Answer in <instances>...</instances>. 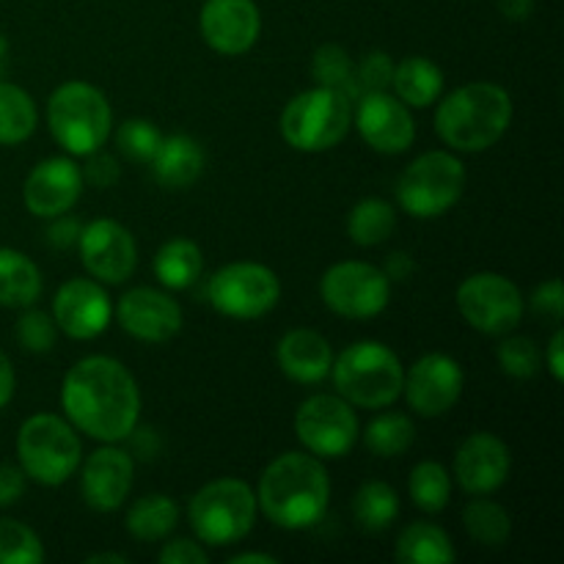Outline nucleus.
Instances as JSON below:
<instances>
[{
    "instance_id": "obj_1",
    "label": "nucleus",
    "mask_w": 564,
    "mask_h": 564,
    "mask_svg": "<svg viewBox=\"0 0 564 564\" xmlns=\"http://www.w3.org/2000/svg\"><path fill=\"white\" fill-rule=\"evenodd\" d=\"M61 405L75 430L102 444L130 438L141 416V391L121 361L88 356L66 372Z\"/></svg>"
},
{
    "instance_id": "obj_2",
    "label": "nucleus",
    "mask_w": 564,
    "mask_h": 564,
    "mask_svg": "<svg viewBox=\"0 0 564 564\" xmlns=\"http://www.w3.org/2000/svg\"><path fill=\"white\" fill-rule=\"evenodd\" d=\"M330 479L312 452H286L262 471L257 507L270 523L286 532L317 527L328 512Z\"/></svg>"
},
{
    "instance_id": "obj_3",
    "label": "nucleus",
    "mask_w": 564,
    "mask_h": 564,
    "mask_svg": "<svg viewBox=\"0 0 564 564\" xmlns=\"http://www.w3.org/2000/svg\"><path fill=\"white\" fill-rule=\"evenodd\" d=\"M510 121V94L488 80L455 88L435 110V132L455 152H485L501 141Z\"/></svg>"
},
{
    "instance_id": "obj_4",
    "label": "nucleus",
    "mask_w": 564,
    "mask_h": 564,
    "mask_svg": "<svg viewBox=\"0 0 564 564\" xmlns=\"http://www.w3.org/2000/svg\"><path fill=\"white\" fill-rule=\"evenodd\" d=\"M330 375L339 397H345L352 408L369 411H380L397 402L405 380V369L397 352L372 339L356 341L341 350L330 364Z\"/></svg>"
},
{
    "instance_id": "obj_5",
    "label": "nucleus",
    "mask_w": 564,
    "mask_h": 564,
    "mask_svg": "<svg viewBox=\"0 0 564 564\" xmlns=\"http://www.w3.org/2000/svg\"><path fill=\"white\" fill-rule=\"evenodd\" d=\"M47 124L58 147L75 158L102 149L113 127L108 97L86 80H69L47 99Z\"/></svg>"
},
{
    "instance_id": "obj_6",
    "label": "nucleus",
    "mask_w": 564,
    "mask_h": 564,
    "mask_svg": "<svg viewBox=\"0 0 564 564\" xmlns=\"http://www.w3.org/2000/svg\"><path fill=\"white\" fill-rule=\"evenodd\" d=\"M352 127L350 99L334 88H308L295 94L281 113V135L297 152H328L339 147Z\"/></svg>"
},
{
    "instance_id": "obj_7",
    "label": "nucleus",
    "mask_w": 564,
    "mask_h": 564,
    "mask_svg": "<svg viewBox=\"0 0 564 564\" xmlns=\"http://www.w3.org/2000/svg\"><path fill=\"white\" fill-rule=\"evenodd\" d=\"M17 457L25 477L47 488H58L80 468L83 444L69 422L55 413H36L20 427Z\"/></svg>"
},
{
    "instance_id": "obj_8",
    "label": "nucleus",
    "mask_w": 564,
    "mask_h": 564,
    "mask_svg": "<svg viewBox=\"0 0 564 564\" xmlns=\"http://www.w3.org/2000/svg\"><path fill=\"white\" fill-rule=\"evenodd\" d=\"M196 538L207 545L240 543L257 521V494L242 479L224 477L204 485L187 507Z\"/></svg>"
},
{
    "instance_id": "obj_9",
    "label": "nucleus",
    "mask_w": 564,
    "mask_h": 564,
    "mask_svg": "<svg viewBox=\"0 0 564 564\" xmlns=\"http://www.w3.org/2000/svg\"><path fill=\"white\" fill-rule=\"evenodd\" d=\"M466 191V165L452 152H424L402 171L397 202L413 218H438L460 202Z\"/></svg>"
},
{
    "instance_id": "obj_10",
    "label": "nucleus",
    "mask_w": 564,
    "mask_h": 564,
    "mask_svg": "<svg viewBox=\"0 0 564 564\" xmlns=\"http://www.w3.org/2000/svg\"><path fill=\"white\" fill-rule=\"evenodd\" d=\"M207 295L224 317L257 319L279 306L281 281L268 264L231 262L209 279Z\"/></svg>"
},
{
    "instance_id": "obj_11",
    "label": "nucleus",
    "mask_w": 564,
    "mask_h": 564,
    "mask_svg": "<svg viewBox=\"0 0 564 564\" xmlns=\"http://www.w3.org/2000/svg\"><path fill=\"white\" fill-rule=\"evenodd\" d=\"M358 416L339 394H314L295 413V435L314 457L336 460L356 446Z\"/></svg>"
},
{
    "instance_id": "obj_12",
    "label": "nucleus",
    "mask_w": 564,
    "mask_h": 564,
    "mask_svg": "<svg viewBox=\"0 0 564 564\" xmlns=\"http://www.w3.org/2000/svg\"><path fill=\"white\" fill-rule=\"evenodd\" d=\"M457 308L479 334L505 336L521 323L523 295L507 275L474 273L457 286Z\"/></svg>"
},
{
    "instance_id": "obj_13",
    "label": "nucleus",
    "mask_w": 564,
    "mask_h": 564,
    "mask_svg": "<svg viewBox=\"0 0 564 564\" xmlns=\"http://www.w3.org/2000/svg\"><path fill=\"white\" fill-rule=\"evenodd\" d=\"M325 306L347 319H369L386 312L391 301V281L375 264L339 262L319 281Z\"/></svg>"
},
{
    "instance_id": "obj_14",
    "label": "nucleus",
    "mask_w": 564,
    "mask_h": 564,
    "mask_svg": "<svg viewBox=\"0 0 564 564\" xmlns=\"http://www.w3.org/2000/svg\"><path fill=\"white\" fill-rule=\"evenodd\" d=\"M80 259L83 268L99 281V284H124L138 264V248L130 229L119 220H91L80 231Z\"/></svg>"
},
{
    "instance_id": "obj_15",
    "label": "nucleus",
    "mask_w": 564,
    "mask_h": 564,
    "mask_svg": "<svg viewBox=\"0 0 564 564\" xmlns=\"http://www.w3.org/2000/svg\"><path fill=\"white\" fill-rule=\"evenodd\" d=\"M463 369L455 358L444 352H427L411 367L402 380L405 400L419 416H444L457 405L463 394Z\"/></svg>"
},
{
    "instance_id": "obj_16",
    "label": "nucleus",
    "mask_w": 564,
    "mask_h": 564,
    "mask_svg": "<svg viewBox=\"0 0 564 564\" xmlns=\"http://www.w3.org/2000/svg\"><path fill=\"white\" fill-rule=\"evenodd\" d=\"M352 124L358 127L364 141L380 154H402L411 149L416 138V121L411 108L391 97L389 91H367L358 99Z\"/></svg>"
},
{
    "instance_id": "obj_17",
    "label": "nucleus",
    "mask_w": 564,
    "mask_h": 564,
    "mask_svg": "<svg viewBox=\"0 0 564 564\" xmlns=\"http://www.w3.org/2000/svg\"><path fill=\"white\" fill-rule=\"evenodd\" d=\"M113 317V303L99 281L69 279L53 297V319L69 339H97Z\"/></svg>"
},
{
    "instance_id": "obj_18",
    "label": "nucleus",
    "mask_w": 564,
    "mask_h": 564,
    "mask_svg": "<svg viewBox=\"0 0 564 564\" xmlns=\"http://www.w3.org/2000/svg\"><path fill=\"white\" fill-rule=\"evenodd\" d=\"M116 317L124 334L132 339L160 345L180 334L182 308L169 292L152 290V286H135L127 290L116 303Z\"/></svg>"
},
{
    "instance_id": "obj_19",
    "label": "nucleus",
    "mask_w": 564,
    "mask_h": 564,
    "mask_svg": "<svg viewBox=\"0 0 564 564\" xmlns=\"http://www.w3.org/2000/svg\"><path fill=\"white\" fill-rule=\"evenodd\" d=\"M202 36L215 53L242 55L262 33V14L253 0H207L198 17Z\"/></svg>"
},
{
    "instance_id": "obj_20",
    "label": "nucleus",
    "mask_w": 564,
    "mask_h": 564,
    "mask_svg": "<svg viewBox=\"0 0 564 564\" xmlns=\"http://www.w3.org/2000/svg\"><path fill=\"white\" fill-rule=\"evenodd\" d=\"M510 449L494 433H471L455 455L457 485L471 496L496 494L510 477Z\"/></svg>"
},
{
    "instance_id": "obj_21",
    "label": "nucleus",
    "mask_w": 564,
    "mask_h": 564,
    "mask_svg": "<svg viewBox=\"0 0 564 564\" xmlns=\"http://www.w3.org/2000/svg\"><path fill=\"white\" fill-rule=\"evenodd\" d=\"M83 193V174L69 158H47L28 174L22 198L36 218H55L69 213Z\"/></svg>"
},
{
    "instance_id": "obj_22",
    "label": "nucleus",
    "mask_w": 564,
    "mask_h": 564,
    "mask_svg": "<svg viewBox=\"0 0 564 564\" xmlns=\"http://www.w3.org/2000/svg\"><path fill=\"white\" fill-rule=\"evenodd\" d=\"M132 477H135V463H132L130 452L102 446V449L91 452L83 463V499L97 512L119 510L127 496H130Z\"/></svg>"
},
{
    "instance_id": "obj_23",
    "label": "nucleus",
    "mask_w": 564,
    "mask_h": 564,
    "mask_svg": "<svg viewBox=\"0 0 564 564\" xmlns=\"http://www.w3.org/2000/svg\"><path fill=\"white\" fill-rule=\"evenodd\" d=\"M275 358H279V367L286 378L306 386L328 378L330 364H334L328 339L308 328L290 330L275 347Z\"/></svg>"
},
{
    "instance_id": "obj_24",
    "label": "nucleus",
    "mask_w": 564,
    "mask_h": 564,
    "mask_svg": "<svg viewBox=\"0 0 564 564\" xmlns=\"http://www.w3.org/2000/svg\"><path fill=\"white\" fill-rule=\"evenodd\" d=\"M204 149L196 138L191 135H169L160 141L158 152L152 158L154 180L169 191H182V187L193 185L202 176Z\"/></svg>"
},
{
    "instance_id": "obj_25",
    "label": "nucleus",
    "mask_w": 564,
    "mask_h": 564,
    "mask_svg": "<svg viewBox=\"0 0 564 564\" xmlns=\"http://www.w3.org/2000/svg\"><path fill=\"white\" fill-rule=\"evenodd\" d=\"M391 88L408 108H430L444 91V72L424 55H408L394 66Z\"/></svg>"
},
{
    "instance_id": "obj_26",
    "label": "nucleus",
    "mask_w": 564,
    "mask_h": 564,
    "mask_svg": "<svg viewBox=\"0 0 564 564\" xmlns=\"http://www.w3.org/2000/svg\"><path fill=\"white\" fill-rule=\"evenodd\" d=\"M42 295V273L36 262L14 248H0V306L28 308Z\"/></svg>"
},
{
    "instance_id": "obj_27",
    "label": "nucleus",
    "mask_w": 564,
    "mask_h": 564,
    "mask_svg": "<svg viewBox=\"0 0 564 564\" xmlns=\"http://www.w3.org/2000/svg\"><path fill=\"white\" fill-rule=\"evenodd\" d=\"M204 270V253L187 237H176L160 246L158 257H154V275L165 290H187L198 281Z\"/></svg>"
},
{
    "instance_id": "obj_28",
    "label": "nucleus",
    "mask_w": 564,
    "mask_h": 564,
    "mask_svg": "<svg viewBox=\"0 0 564 564\" xmlns=\"http://www.w3.org/2000/svg\"><path fill=\"white\" fill-rule=\"evenodd\" d=\"M455 556L449 534L430 521L411 523L397 540V562L402 564H449Z\"/></svg>"
},
{
    "instance_id": "obj_29",
    "label": "nucleus",
    "mask_w": 564,
    "mask_h": 564,
    "mask_svg": "<svg viewBox=\"0 0 564 564\" xmlns=\"http://www.w3.org/2000/svg\"><path fill=\"white\" fill-rule=\"evenodd\" d=\"M127 532L141 543H160L169 538L180 523V507L163 494H152L138 499L127 510Z\"/></svg>"
},
{
    "instance_id": "obj_30",
    "label": "nucleus",
    "mask_w": 564,
    "mask_h": 564,
    "mask_svg": "<svg viewBox=\"0 0 564 564\" xmlns=\"http://www.w3.org/2000/svg\"><path fill=\"white\" fill-rule=\"evenodd\" d=\"M400 516V496L386 482H364L352 496V518L369 534L386 532Z\"/></svg>"
},
{
    "instance_id": "obj_31",
    "label": "nucleus",
    "mask_w": 564,
    "mask_h": 564,
    "mask_svg": "<svg viewBox=\"0 0 564 564\" xmlns=\"http://www.w3.org/2000/svg\"><path fill=\"white\" fill-rule=\"evenodd\" d=\"M36 105L25 88L0 80V147H17L36 130Z\"/></svg>"
},
{
    "instance_id": "obj_32",
    "label": "nucleus",
    "mask_w": 564,
    "mask_h": 564,
    "mask_svg": "<svg viewBox=\"0 0 564 564\" xmlns=\"http://www.w3.org/2000/svg\"><path fill=\"white\" fill-rule=\"evenodd\" d=\"M397 229V213L383 198H364L347 215V235L356 246L372 248L389 240Z\"/></svg>"
},
{
    "instance_id": "obj_33",
    "label": "nucleus",
    "mask_w": 564,
    "mask_h": 564,
    "mask_svg": "<svg viewBox=\"0 0 564 564\" xmlns=\"http://www.w3.org/2000/svg\"><path fill=\"white\" fill-rule=\"evenodd\" d=\"M463 527H466L468 538L485 549H501L512 532L510 512L490 499L468 501V507L463 510Z\"/></svg>"
},
{
    "instance_id": "obj_34",
    "label": "nucleus",
    "mask_w": 564,
    "mask_h": 564,
    "mask_svg": "<svg viewBox=\"0 0 564 564\" xmlns=\"http://www.w3.org/2000/svg\"><path fill=\"white\" fill-rule=\"evenodd\" d=\"M416 438L411 416L400 411H389L375 416L364 430V444L378 457H400Z\"/></svg>"
},
{
    "instance_id": "obj_35",
    "label": "nucleus",
    "mask_w": 564,
    "mask_h": 564,
    "mask_svg": "<svg viewBox=\"0 0 564 564\" xmlns=\"http://www.w3.org/2000/svg\"><path fill=\"white\" fill-rule=\"evenodd\" d=\"M312 77L317 80V86L341 91L350 102L356 97H361L356 83V64H352L347 50L339 47V44H323V47L314 53Z\"/></svg>"
},
{
    "instance_id": "obj_36",
    "label": "nucleus",
    "mask_w": 564,
    "mask_h": 564,
    "mask_svg": "<svg viewBox=\"0 0 564 564\" xmlns=\"http://www.w3.org/2000/svg\"><path fill=\"white\" fill-rule=\"evenodd\" d=\"M408 490H411V499L419 510L424 512H441L452 499V477L441 463L424 460L419 463L411 471L408 479Z\"/></svg>"
},
{
    "instance_id": "obj_37",
    "label": "nucleus",
    "mask_w": 564,
    "mask_h": 564,
    "mask_svg": "<svg viewBox=\"0 0 564 564\" xmlns=\"http://www.w3.org/2000/svg\"><path fill=\"white\" fill-rule=\"evenodd\" d=\"M44 545L39 534L14 518H0V564H42Z\"/></svg>"
},
{
    "instance_id": "obj_38",
    "label": "nucleus",
    "mask_w": 564,
    "mask_h": 564,
    "mask_svg": "<svg viewBox=\"0 0 564 564\" xmlns=\"http://www.w3.org/2000/svg\"><path fill=\"white\" fill-rule=\"evenodd\" d=\"M160 141H163V135L149 119H127L116 130V147L132 163H152Z\"/></svg>"
},
{
    "instance_id": "obj_39",
    "label": "nucleus",
    "mask_w": 564,
    "mask_h": 564,
    "mask_svg": "<svg viewBox=\"0 0 564 564\" xmlns=\"http://www.w3.org/2000/svg\"><path fill=\"white\" fill-rule=\"evenodd\" d=\"M496 358H499V367L510 378L518 380L534 378L540 367H543V352H540L538 341L529 339V336H510V339H505L499 350H496Z\"/></svg>"
},
{
    "instance_id": "obj_40",
    "label": "nucleus",
    "mask_w": 564,
    "mask_h": 564,
    "mask_svg": "<svg viewBox=\"0 0 564 564\" xmlns=\"http://www.w3.org/2000/svg\"><path fill=\"white\" fill-rule=\"evenodd\" d=\"M55 334H58L55 319L50 317V314L39 312V308H31V306H28V312L22 314L14 325V336L17 341H20L22 350L36 352V356L53 350Z\"/></svg>"
},
{
    "instance_id": "obj_41",
    "label": "nucleus",
    "mask_w": 564,
    "mask_h": 564,
    "mask_svg": "<svg viewBox=\"0 0 564 564\" xmlns=\"http://www.w3.org/2000/svg\"><path fill=\"white\" fill-rule=\"evenodd\" d=\"M391 77H394V61L383 50H372L356 64L358 91H389Z\"/></svg>"
},
{
    "instance_id": "obj_42",
    "label": "nucleus",
    "mask_w": 564,
    "mask_h": 564,
    "mask_svg": "<svg viewBox=\"0 0 564 564\" xmlns=\"http://www.w3.org/2000/svg\"><path fill=\"white\" fill-rule=\"evenodd\" d=\"M80 174L83 182H88V185L94 187H102L105 191V187H113L116 182L121 180V165L113 154L97 149V152L86 154V165L80 169Z\"/></svg>"
},
{
    "instance_id": "obj_43",
    "label": "nucleus",
    "mask_w": 564,
    "mask_h": 564,
    "mask_svg": "<svg viewBox=\"0 0 564 564\" xmlns=\"http://www.w3.org/2000/svg\"><path fill=\"white\" fill-rule=\"evenodd\" d=\"M532 308L543 317H551L554 323H560L564 314V290L560 279H551L545 284H540L532 295Z\"/></svg>"
},
{
    "instance_id": "obj_44",
    "label": "nucleus",
    "mask_w": 564,
    "mask_h": 564,
    "mask_svg": "<svg viewBox=\"0 0 564 564\" xmlns=\"http://www.w3.org/2000/svg\"><path fill=\"white\" fill-rule=\"evenodd\" d=\"M160 564H207L209 562V554L202 549L198 543H193V540H171V543H165L163 549H160Z\"/></svg>"
},
{
    "instance_id": "obj_45",
    "label": "nucleus",
    "mask_w": 564,
    "mask_h": 564,
    "mask_svg": "<svg viewBox=\"0 0 564 564\" xmlns=\"http://www.w3.org/2000/svg\"><path fill=\"white\" fill-rule=\"evenodd\" d=\"M25 496V471L0 463V507H11Z\"/></svg>"
},
{
    "instance_id": "obj_46",
    "label": "nucleus",
    "mask_w": 564,
    "mask_h": 564,
    "mask_svg": "<svg viewBox=\"0 0 564 564\" xmlns=\"http://www.w3.org/2000/svg\"><path fill=\"white\" fill-rule=\"evenodd\" d=\"M80 231L83 226L77 224L75 218H69V215H55L53 218V226L47 229V240L53 248H72L77 246V240H80Z\"/></svg>"
},
{
    "instance_id": "obj_47",
    "label": "nucleus",
    "mask_w": 564,
    "mask_h": 564,
    "mask_svg": "<svg viewBox=\"0 0 564 564\" xmlns=\"http://www.w3.org/2000/svg\"><path fill=\"white\" fill-rule=\"evenodd\" d=\"M543 361L545 367H549L551 378L556 380V383H562L564 380V330L556 328L554 336H551L549 347H545L543 352Z\"/></svg>"
},
{
    "instance_id": "obj_48",
    "label": "nucleus",
    "mask_w": 564,
    "mask_h": 564,
    "mask_svg": "<svg viewBox=\"0 0 564 564\" xmlns=\"http://www.w3.org/2000/svg\"><path fill=\"white\" fill-rule=\"evenodd\" d=\"M383 273H386V279H389V281H408L413 273H416V262H413L408 253L397 251V253H391V257H389Z\"/></svg>"
},
{
    "instance_id": "obj_49",
    "label": "nucleus",
    "mask_w": 564,
    "mask_h": 564,
    "mask_svg": "<svg viewBox=\"0 0 564 564\" xmlns=\"http://www.w3.org/2000/svg\"><path fill=\"white\" fill-rule=\"evenodd\" d=\"M17 389V378H14V367H11L9 358L0 352V408H6L14 397Z\"/></svg>"
},
{
    "instance_id": "obj_50",
    "label": "nucleus",
    "mask_w": 564,
    "mask_h": 564,
    "mask_svg": "<svg viewBox=\"0 0 564 564\" xmlns=\"http://www.w3.org/2000/svg\"><path fill=\"white\" fill-rule=\"evenodd\" d=\"M499 9L507 20L523 22L534 11V0H499Z\"/></svg>"
},
{
    "instance_id": "obj_51",
    "label": "nucleus",
    "mask_w": 564,
    "mask_h": 564,
    "mask_svg": "<svg viewBox=\"0 0 564 564\" xmlns=\"http://www.w3.org/2000/svg\"><path fill=\"white\" fill-rule=\"evenodd\" d=\"M279 560L270 554H259V551H248V554H235L229 564H275Z\"/></svg>"
},
{
    "instance_id": "obj_52",
    "label": "nucleus",
    "mask_w": 564,
    "mask_h": 564,
    "mask_svg": "<svg viewBox=\"0 0 564 564\" xmlns=\"http://www.w3.org/2000/svg\"><path fill=\"white\" fill-rule=\"evenodd\" d=\"M130 560L121 554H91L86 556V564H127Z\"/></svg>"
},
{
    "instance_id": "obj_53",
    "label": "nucleus",
    "mask_w": 564,
    "mask_h": 564,
    "mask_svg": "<svg viewBox=\"0 0 564 564\" xmlns=\"http://www.w3.org/2000/svg\"><path fill=\"white\" fill-rule=\"evenodd\" d=\"M6 58H9V39L0 33V77H3L6 72Z\"/></svg>"
}]
</instances>
